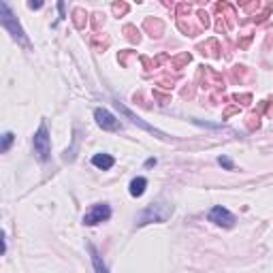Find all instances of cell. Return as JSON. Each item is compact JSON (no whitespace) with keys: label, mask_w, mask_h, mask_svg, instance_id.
Segmentation results:
<instances>
[{"label":"cell","mask_w":273,"mask_h":273,"mask_svg":"<svg viewBox=\"0 0 273 273\" xmlns=\"http://www.w3.org/2000/svg\"><path fill=\"white\" fill-rule=\"evenodd\" d=\"M0 24H3V28L11 34L13 41H17L19 45H24V47H30V38L26 34V30L22 28V24L17 22V17L13 15L11 7H9V3H5V0L0 3Z\"/></svg>","instance_id":"cell-1"},{"label":"cell","mask_w":273,"mask_h":273,"mask_svg":"<svg viewBox=\"0 0 273 273\" xmlns=\"http://www.w3.org/2000/svg\"><path fill=\"white\" fill-rule=\"evenodd\" d=\"M171 214H173V205L171 203H165V201H156V203L147 205L145 209H141L135 222L137 226H145V224H151V222H167L171 218Z\"/></svg>","instance_id":"cell-2"},{"label":"cell","mask_w":273,"mask_h":273,"mask_svg":"<svg viewBox=\"0 0 273 273\" xmlns=\"http://www.w3.org/2000/svg\"><path fill=\"white\" fill-rule=\"evenodd\" d=\"M32 147H34V154L41 163H47L52 158V137H49V130L47 124L41 122V126L36 128V133L32 137Z\"/></svg>","instance_id":"cell-3"},{"label":"cell","mask_w":273,"mask_h":273,"mask_svg":"<svg viewBox=\"0 0 273 273\" xmlns=\"http://www.w3.org/2000/svg\"><path fill=\"white\" fill-rule=\"evenodd\" d=\"M94 120H96V124L107 130V133H120L122 130V122L111 113L109 109H103V107H96L94 109Z\"/></svg>","instance_id":"cell-4"},{"label":"cell","mask_w":273,"mask_h":273,"mask_svg":"<svg viewBox=\"0 0 273 273\" xmlns=\"http://www.w3.org/2000/svg\"><path fill=\"white\" fill-rule=\"evenodd\" d=\"M111 218V207L107 203H94L84 214V224L86 226H96L100 222H107Z\"/></svg>","instance_id":"cell-5"},{"label":"cell","mask_w":273,"mask_h":273,"mask_svg":"<svg viewBox=\"0 0 273 273\" xmlns=\"http://www.w3.org/2000/svg\"><path fill=\"white\" fill-rule=\"evenodd\" d=\"M207 220L209 222H214L216 226H222V228H230V226H235V214L232 211H228L226 207H222V205H214L209 209V214H207Z\"/></svg>","instance_id":"cell-6"},{"label":"cell","mask_w":273,"mask_h":273,"mask_svg":"<svg viewBox=\"0 0 273 273\" xmlns=\"http://www.w3.org/2000/svg\"><path fill=\"white\" fill-rule=\"evenodd\" d=\"M118 107H120V111H122V113L130 120V122H133V124H137V126H141V128H143V130H147V133H151V135H156L158 139H163V141H169L171 137L167 135V133H163V130H158V128H154V126H149L147 122H143V120H141L139 115H135L133 113V111H130L128 107H124L122 103H118Z\"/></svg>","instance_id":"cell-7"},{"label":"cell","mask_w":273,"mask_h":273,"mask_svg":"<svg viewBox=\"0 0 273 273\" xmlns=\"http://www.w3.org/2000/svg\"><path fill=\"white\" fill-rule=\"evenodd\" d=\"M145 190H147V179H145L143 175L135 177V179L128 184V192H130V197H135V199L143 197V194H145Z\"/></svg>","instance_id":"cell-8"},{"label":"cell","mask_w":273,"mask_h":273,"mask_svg":"<svg viewBox=\"0 0 273 273\" xmlns=\"http://www.w3.org/2000/svg\"><path fill=\"white\" fill-rule=\"evenodd\" d=\"M88 252H90V260H92V267H94V273H109L107 265L103 262V256L98 254V250L92 246V244H88Z\"/></svg>","instance_id":"cell-9"},{"label":"cell","mask_w":273,"mask_h":273,"mask_svg":"<svg viewBox=\"0 0 273 273\" xmlns=\"http://www.w3.org/2000/svg\"><path fill=\"white\" fill-rule=\"evenodd\" d=\"M92 165L100 171H109L111 167L115 165V158L111 156V154H94L92 156Z\"/></svg>","instance_id":"cell-10"},{"label":"cell","mask_w":273,"mask_h":273,"mask_svg":"<svg viewBox=\"0 0 273 273\" xmlns=\"http://www.w3.org/2000/svg\"><path fill=\"white\" fill-rule=\"evenodd\" d=\"M13 141H15V135L11 133V130H9V133H5V135H3V145H0V151H3V154H7V151L11 149Z\"/></svg>","instance_id":"cell-11"},{"label":"cell","mask_w":273,"mask_h":273,"mask_svg":"<svg viewBox=\"0 0 273 273\" xmlns=\"http://www.w3.org/2000/svg\"><path fill=\"white\" fill-rule=\"evenodd\" d=\"M218 165H220L222 169H226V171H235V163H232L230 158H226V156H220V158H218Z\"/></svg>","instance_id":"cell-12"},{"label":"cell","mask_w":273,"mask_h":273,"mask_svg":"<svg viewBox=\"0 0 273 273\" xmlns=\"http://www.w3.org/2000/svg\"><path fill=\"white\" fill-rule=\"evenodd\" d=\"M28 7H30V9H41V7H43V3H30Z\"/></svg>","instance_id":"cell-13"},{"label":"cell","mask_w":273,"mask_h":273,"mask_svg":"<svg viewBox=\"0 0 273 273\" xmlns=\"http://www.w3.org/2000/svg\"><path fill=\"white\" fill-rule=\"evenodd\" d=\"M154 165H156V158H149L147 163H145V167H154Z\"/></svg>","instance_id":"cell-14"}]
</instances>
